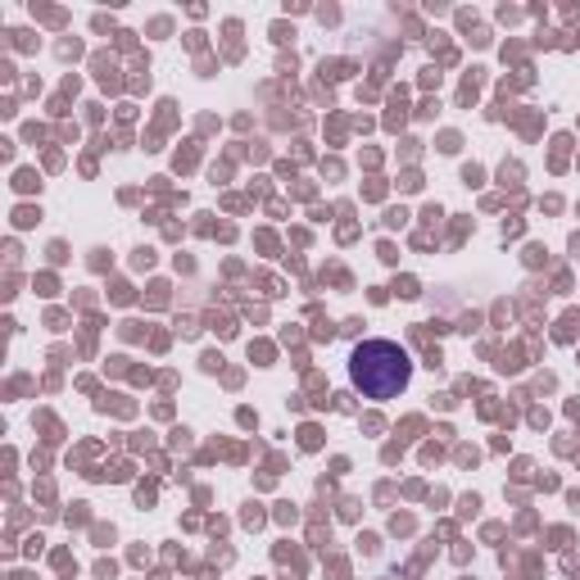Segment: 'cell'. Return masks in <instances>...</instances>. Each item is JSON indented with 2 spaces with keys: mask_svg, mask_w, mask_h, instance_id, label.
I'll list each match as a JSON object with an SVG mask.
<instances>
[{
  "mask_svg": "<svg viewBox=\"0 0 580 580\" xmlns=\"http://www.w3.org/2000/svg\"><path fill=\"white\" fill-rule=\"evenodd\" d=\"M349 381L363 399H395L413 381V358L395 340H363L349 354Z\"/></svg>",
  "mask_w": 580,
  "mask_h": 580,
  "instance_id": "cell-1",
  "label": "cell"
}]
</instances>
